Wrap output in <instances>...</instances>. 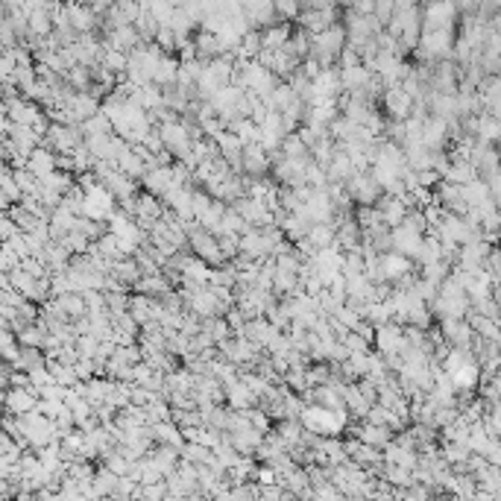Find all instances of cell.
I'll return each mask as SVG.
<instances>
[{"instance_id":"obj_2","label":"cell","mask_w":501,"mask_h":501,"mask_svg":"<svg viewBox=\"0 0 501 501\" xmlns=\"http://www.w3.org/2000/svg\"><path fill=\"white\" fill-rule=\"evenodd\" d=\"M458 12L451 6V0H431L422 9V30H443V27H455Z\"/></svg>"},{"instance_id":"obj_21","label":"cell","mask_w":501,"mask_h":501,"mask_svg":"<svg viewBox=\"0 0 501 501\" xmlns=\"http://www.w3.org/2000/svg\"><path fill=\"white\" fill-rule=\"evenodd\" d=\"M126 62H129V56L124 53V50H114V47H106L103 50V56H100V65H106L112 74L121 80L124 77V70H126Z\"/></svg>"},{"instance_id":"obj_24","label":"cell","mask_w":501,"mask_h":501,"mask_svg":"<svg viewBox=\"0 0 501 501\" xmlns=\"http://www.w3.org/2000/svg\"><path fill=\"white\" fill-rule=\"evenodd\" d=\"M279 150H281L284 158H305V156H308V147L299 141L296 132H288V135H284V138H281V144H279Z\"/></svg>"},{"instance_id":"obj_16","label":"cell","mask_w":501,"mask_h":501,"mask_svg":"<svg viewBox=\"0 0 501 501\" xmlns=\"http://www.w3.org/2000/svg\"><path fill=\"white\" fill-rule=\"evenodd\" d=\"M226 129L241 141V144H252V141H258V126L249 121V117H232Z\"/></svg>"},{"instance_id":"obj_33","label":"cell","mask_w":501,"mask_h":501,"mask_svg":"<svg viewBox=\"0 0 501 501\" xmlns=\"http://www.w3.org/2000/svg\"><path fill=\"white\" fill-rule=\"evenodd\" d=\"M440 179L443 176L434 171V167H422V171H416V185H422V188H431L434 190L440 185Z\"/></svg>"},{"instance_id":"obj_32","label":"cell","mask_w":501,"mask_h":501,"mask_svg":"<svg viewBox=\"0 0 501 501\" xmlns=\"http://www.w3.org/2000/svg\"><path fill=\"white\" fill-rule=\"evenodd\" d=\"M393 9H396V0H375V6H372V15L375 21L384 27V23L393 18Z\"/></svg>"},{"instance_id":"obj_28","label":"cell","mask_w":501,"mask_h":501,"mask_svg":"<svg viewBox=\"0 0 501 501\" xmlns=\"http://www.w3.org/2000/svg\"><path fill=\"white\" fill-rule=\"evenodd\" d=\"M247 422L255 428V431H261V434H267L270 428H273L270 414H267L264 408H261V404H258V408H247Z\"/></svg>"},{"instance_id":"obj_1","label":"cell","mask_w":501,"mask_h":501,"mask_svg":"<svg viewBox=\"0 0 501 501\" xmlns=\"http://www.w3.org/2000/svg\"><path fill=\"white\" fill-rule=\"evenodd\" d=\"M188 252H194L197 258H203L205 264H211V267H217V264L226 261L220 247H217V237H214L211 232H205V229H194L188 235Z\"/></svg>"},{"instance_id":"obj_25","label":"cell","mask_w":501,"mask_h":501,"mask_svg":"<svg viewBox=\"0 0 501 501\" xmlns=\"http://www.w3.org/2000/svg\"><path fill=\"white\" fill-rule=\"evenodd\" d=\"M305 381H308V387L328 384V381H331V367H328V361H314V367H305Z\"/></svg>"},{"instance_id":"obj_3","label":"cell","mask_w":501,"mask_h":501,"mask_svg":"<svg viewBox=\"0 0 501 501\" xmlns=\"http://www.w3.org/2000/svg\"><path fill=\"white\" fill-rule=\"evenodd\" d=\"M38 408V393L33 384L27 387H9L6 396H4V414H12V416H23Z\"/></svg>"},{"instance_id":"obj_26","label":"cell","mask_w":501,"mask_h":501,"mask_svg":"<svg viewBox=\"0 0 501 501\" xmlns=\"http://www.w3.org/2000/svg\"><path fill=\"white\" fill-rule=\"evenodd\" d=\"M448 270H451V264H448V261L437 258V261H428V264H422L419 276H422V279H428V281H434V284H440V281L448 276Z\"/></svg>"},{"instance_id":"obj_18","label":"cell","mask_w":501,"mask_h":501,"mask_svg":"<svg viewBox=\"0 0 501 501\" xmlns=\"http://www.w3.org/2000/svg\"><path fill=\"white\" fill-rule=\"evenodd\" d=\"M114 484H117V475H114L112 469H106V466L94 469V478H91L94 495H112V492H114Z\"/></svg>"},{"instance_id":"obj_6","label":"cell","mask_w":501,"mask_h":501,"mask_svg":"<svg viewBox=\"0 0 501 501\" xmlns=\"http://www.w3.org/2000/svg\"><path fill=\"white\" fill-rule=\"evenodd\" d=\"M422 235H425V232H416V229L408 226V223H399V226L390 229V249L399 252V255L414 258L416 249H419V244H422Z\"/></svg>"},{"instance_id":"obj_22","label":"cell","mask_w":501,"mask_h":501,"mask_svg":"<svg viewBox=\"0 0 501 501\" xmlns=\"http://www.w3.org/2000/svg\"><path fill=\"white\" fill-rule=\"evenodd\" d=\"M381 478H384L387 484H393V487H411L414 484L411 469L396 466V463H384V469H381Z\"/></svg>"},{"instance_id":"obj_14","label":"cell","mask_w":501,"mask_h":501,"mask_svg":"<svg viewBox=\"0 0 501 501\" xmlns=\"http://www.w3.org/2000/svg\"><path fill=\"white\" fill-rule=\"evenodd\" d=\"M475 176H478V171H475V164L466 161V158H460V161H448V167L443 171V179L451 182V185H466V182H472Z\"/></svg>"},{"instance_id":"obj_19","label":"cell","mask_w":501,"mask_h":501,"mask_svg":"<svg viewBox=\"0 0 501 501\" xmlns=\"http://www.w3.org/2000/svg\"><path fill=\"white\" fill-rule=\"evenodd\" d=\"M80 132H82V138H88V135H106V132H112V121H109L103 112H97V114L85 117V121H80Z\"/></svg>"},{"instance_id":"obj_17","label":"cell","mask_w":501,"mask_h":501,"mask_svg":"<svg viewBox=\"0 0 501 501\" xmlns=\"http://www.w3.org/2000/svg\"><path fill=\"white\" fill-rule=\"evenodd\" d=\"M247 229H249V223H247L232 205H226L223 214H220V235H241V232H247Z\"/></svg>"},{"instance_id":"obj_13","label":"cell","mask_w":501,"mask_h":501,"mask_svg":"<svg viewBox=\"0 0 501 501\" xmlns=\"http://www.w3.org/2000/svg\"><path fill=\"white\" fill-rule=\"evenodd\" d=\"M370 77H372V70H370L367 65L340 68V88H343V91H361Z\"/></svg>"},{"instance_id":"obj_10","label":"cell","mask_w":501,"mask_h":501,"mask_svg":"<svg viewBox=\"0 0 501 501\" xmlns=\"http://www.w3.org/2000/svg\"><path fill=\"white\" fill-rule=\"evenodd\" d=\"M194 50H197V59L200 62H208L214 56H220V41H217V33L208 30V27H200L194 30Z\"/></svg>"},{"instance_id":"obj_11","label":"cell","mask_w":501,"mask_h":501,"mask_svg":"<svg viewBox=\"0 0 501 501\" xmlns=\"http://www.w3.org/2000/svg\"><path fill=\"white\" fill-rule=\"evenodd\" d=\"M291 38V23L288 21H276V23H267V27H261V47H267V50H279L284 47Z\"/></svg>"},{"instance_id":"obj_9","label":"cell","mask_w":501,"mask_h":501,"mask_svg":"<svg viewBox=\"0 0 501 501\" xmlns=\"http://www.w3.org/2000/svg\"><path fill=\"white\" fill-rule=\"evenodd\" d=\"M27 171L36 176V179H41V176H47L50 171H56V153L50 150V147H44V144H38L30 156H27Z\"/></svg>"},{"instance_id":"obj_20","label":"cell","mask_w":501,"mask_h":501,"mask_svg":"<svg viewBox=\"0 0 501 501\" xmlns=\"http://www.w3.org/2000/svg\"><path fill=\"white\" fill-rule=\"evenodd\" d=\"M305 237L317 249L328 247V244H334V223H311V226H308V232H305Z\"/></svg>"},{"instance_id":"obj_29","label":"cell","mask_w":501,"mask_h":501,"mask_svg":"<svg viewBox=\"0 0 501 501\" xmlns=\"http://www.w3.org/2000/svg\"><path fill=\"white\" fill-rule=\"evenodd\" d=\"M153 41L161 47V53H173L176 56V33L171 27H158V33L153 36Z\"/></svg>"},{"instance_id":"obj_8","label":"cell","mask_w":501,"mask_h":501,"mask_svg":"<svg viewBox=\"0 0 501 501\" xmlns=\"http://www.w3.org/2000/svg\"><path fill=\"white\" fill-rule=\"evenodd\" d=\"M65 15H68V23L74 27L77 33H91L100 27V15L94 12L88 4H68L65 6Z\"/></svg>"},{"instance_id":"obj_15","label":"cell","mask_w":501,"mask_h":501,"mask_svg":"<svg viewBox=\"0 0 501 501\" xmlns=\"http://www.w3.org/2000/svg\"><path fill=\"white\" fill-rule=\"evenodd\" d=\"M176 68H179V59L173 53H161L158 65L153 68V82L161 88V85H173L176 82Z\"/></svg>"},{"instance_id":"obj_27","label":"cell","mask_w":501,"mask_h":501,"mask_svg":"<svg viewBox=\"0 0 501 501\" xmlns=\"http://www.w3.org/2000/svg\"><path fill=\"white\" fill-rule=\"evenodd\" d=\"M296 288H299V276H296V273L276 270V276H273V291H276V293L288 296V293H293Z\"/></svg>"},{"instance_id":"obj_7","label":"cell","mask_w":501,"mask_h":501,"mask_svg":"<svg viewBox=\"0 0 501 501\" xmlns=\"http://www.w3.org/2000/svg\"><path fill=\"white\" fill-rule=\"evenodd\" d=\"M378 270H381V279H384V281H396V279H402L404 273H411L416 267H414V258L399 255V252L390 249V252L378 255Z\"/></svg>"},{"instance_id":"obj_4","label":"cell","mask_w":501,"mask_h":501,"mask_svg":"<svg viewBox=\"0 0 501 501\" xmlns=\"http://www.w3.org/2000/svg\"><path fill=\"white\" fill-rule=\"evenodd\" d=\"M381 103H384V114L390 121H404L411 114V103L414 97L408 91H402V85H387L381 91Z\"/></svg>"},{"instance_id":"obj_5","label":"cell","mask_w":501,"mask_h":501,"mask_svg":"<svg viewBox=\"0 0 501 501\" xmlns=\"http://www.w3.org/2000/svg\"><path fill=\"white\" fill-rule=\"evenodd\" d=\"M296 21H299V27L305 30V33H323L325 27H331L334 21H340V12H338V6H323V9H299V15H296Z\"/></svg>"},{"instance_id":"obj_31","label":"cell","mask_w":501,"mask_h":501,"mask_svg":"<svg viewBox=\"0 0 501 501\" xmlns=\"http://www.w3.org/2000/svg\"><path fill=\"white\" fill-rule=\"evenodd\" d=\"M273 9L281 21H293L299 15V0H273Z\"/></svg>"},{"instance_id":"obj_23","label":"cell","mask_w":501,"mask_h":501,"mask_svg":"<svg viewBox=\"0 0 501 501\" xmlns=\"http://www.w3.org/2000/svg\"><path fill=\"white\" fill-rule=\"evenodd\" d=\"M355 223L361 226V229H372V226H378V223H384L381 220V211L375 208V205H355ZM387 226V223H384Z\"/></svg>"},{"instance_id":"obj_12","label":"cell","mask_w":501,"mask_h":501,"mask_svg":"<svg viewBox=\"0 0 501 501\" xmlns=\"http://www.w3.org/2000/svg\"><path fill=\"white\" fill-rule=\"evenodd\" d=\"M223 402L229 404L232 411H247V408H252V404H258V399L241 384V381H232V384H226L223 387Z\"/></svg>"},{"instance_id":"obj_30","label":"cell","mask_w":501,"mask_h":501,"mask_svg":"<svg viewBox=\"0 0 501 501\" xmlns=\"http://www.w3.org/2000/svg\"><path fill=\"white\" fill-rule=\"evenodd\" d=\"M340 343H343L349 352H370V349H372V343H370V340H364L357 331H346L343 338H340Z\"/></svg>"}]
</instances>
